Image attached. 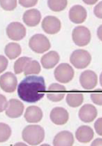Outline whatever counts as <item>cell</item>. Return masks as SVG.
Returning a JSON list of instances; mask_svg holds the SVG:
<instances>
[{"mask_svg":"<svg viewBox=\"0 0 102 146\" xmlns=\"http://www.w3.org/2000/svg\"><path fill=\"white\" fill-rule=\"evenodd\" d=\"M46 92L44 78L41 76H27L18 85L17 94L19 98L28 103H35L40 101Z\"/></svg>","mask_w":102,"mask_h":146,"instance_id":"6da1fadb","label":"cell"},{"mask_svg":"<svg viewBox=\"0 0 102 146\" xmlns=\"http://www.w3.org/2000/svg\"><path fill=\"white\" fill-rule=\"evenodd\" d=\"M22 137L29 145H37L44 140L45 131L39 125H29L24 129Z\"/></svg>","mask_w":102,"mask_h":146,"instance_id":"7a4b0ae2","label":"cell"},{"mask_svg":"<svg viewBox=\"0 0 102 146\" xmlns=\"http://www.w3.org/2000/svg\"><path fill=\"white\" fill-rule=\"evenodd\" d=\"M29 46L32 50L37 54H43L51 47L48 38L41 34H37L32 37L29 40Z\"/></svg>","mask_w":102,"mask_h":146,"instance_id":"3957f363","label":"cell"},{"mask_svg":"<svg viewBox=\"0 0 102 146\" xmlns=\"http://www.w3.org/2000/svg\"><path fill=\"white\" fill-rule=\"evenodd\" d=\"M92 57L87 50L79 49L74 51L70 57V62L77 69H84L89 65Z\"/></svg>","mask_w":102,"mask_h":146,"instance_id":"277c9868","label":"cell"},{"mask_svg":"<svg viewBox=\"0 0 102 146\" xmlns=\"http://www.w3.org/2000/svg\"><path fill=\"white\" fill-rule=\"evenodd\" d=\"M72 40L77 46H86L89 44L91 40V34L87 27L79 26L74 29L72 34Z\"/></svg>","mask_w":102,"mask_h":146,"instance_id":"5b68a950","label":"cell"},{"mask_svg":"<svg viewBox=\"0 0 102 146\" xmlns=\"http://www.w3.org/2000/svg\"><path fill=\"white\" fill-rule=\"evenodd\" d=\"M55 77L57 81L62 83H68L72 80L74 76V71L68 64H59L55 70Z\"/></svg>","mask_w":102,"mask_h":146,"instance_id":"8992f818","label":"cell"},{"mask_svg":"<svg viewBox=\"0 0 102 146\" xmlns=\"http://www.w3.org/2000/svg\"><path fill=\"white\" fill-rule=\"evenodd\" d=\"M6 33L9 39L19 41L24 39L26 35V29L22 24L19 22H13L7 27Z\"/></svg>","mask_w":102,"mask_h":146,"instance_id":"52a82bcc","label":"cell"},{"mask_svg":"<svg viewBox=\"0 0 102 146\" xmlns=\"http://www.w3.org/2000/svg\"><path fill=\"white\" fill-rule=\"evenodd\" d=\"M17 80L14 74L6 72L0 76V87L6 93H13L16 90Z\"/></svg>","mask_w":102,"mask_h":146,"instance_id":"ba28073f","label":"cell"},{"mask_svg":"<svg viewBox=\"0 0 102 146\" xmlns=\"http://www.w3.org/2000/svg\"><path fill=\"white\" fill-rule=\"evenodd\" d=\"M60 21L55 16H48L43 19L41 27L45 33L48 34H55L61 29Z\"/></svg>","mask_w":102,"mask_h":146,"instance_id":"9c48e42d","label":"cell"},{"mask_svg":"<svg viewBox=\"0 0 102 146\" xmlns=\"http://www.w3.org/2000/svg\"><path fill=\"white\" fill-rule=\"evenodd\" d=\"M24 106L23 103L17 99H11L7 103L6 114L11 118H17L23 113Z\"/></svg>","mask_w":102,"mask_h":146,"instance_id":"30bf717a","label":"cell"},{"mask_svg":"<svg viewBox=\"0 0 102 146\" xmlns=\"http://www.w3.org/2000/svg\"><path fill=\"white\" fill-rule=\"evenodd\" d=\"M79 80L83 88L90 90L93 89L97 85L98 78L95 73L88 70L82 73Z\"/></svg>","mask_w":102,"mask_h":146,"instance_id":"8fae6325","label":"cell"},{"mask_svg":"<svg viewBox=\"0 0 102 146\" xmlns=\"http://www.w3.org/2000/svg\"><path fill=\"white\" fill-rule=\"evenodd\" d=\"M66 88L58 83H53L48 87L47 91V98L53 102H58L64 98Z\"/></svg>","mask_w":102,"mask_h":146,"instance_id":"7c38bea8","label":"cell"},{"mask_svg":"<svg viewBox=\"0 0 102 146\" xmlns=\"http://www.w3.org/2000/svg\"><path fill=\"white\" fill-rule=\"evenodd\" d=\"M87 13L86 9L82 6L75 5L70 9L69 18L71 21L75 24H81L85 21Z\"/></svg>","mask_w":102,"mask_h":146,"instance_id":"4fadbf2b","label":"cell"},{"mask_svg":"<svg viewBox=\"0 0 102 146\" xmlns=\"http://www.w3.org/2000/svg\"><path fill=\"white\" fill-rule=\"evenodd\" d=\"M97 116L96 108L90 104L84 105L79 112V116L80 120L84 123H91L95 119Z\"/></svg>","mask_w":102,"mask_h":146,"instance_id":"5bb4252c","label":"cell"},{"mask_svg":"<svg viewBox=\"0 0 102 146\" xmlns=\"http://www.w3.org/2000/svg\"><path fill=\"white\" fill-rule=\"evenodd\" d=\"M50 119L56 125L65 124L69 119V113L63 108L56 107L51 110Z\"/></svg>","mask_w":102,"mask_h":146,"instance_id":"9a60e30c","label":"cell"},{"mask_svg":"<svg viewBox=\"0 0 102 146\" xmlns=\"http://www.w3.org/2000/svg\"><path fill=\"white\" fill-rule=\"evenodd\" d=\"M74 142L73 134L71 132L63 131L56 135L53 140L55 146H71Z\"/></svg>","mask_w":102,"mask_h":146,"instance_id":"2e32d148","label":"cell"},{"mask_svg":"<svg viewBox=\"0 0 102 146\" xmlns=\"http://www.w3.org/2000/svg\"><path fill=\"white\" fill-rule=\"evenodd\" d=\"M41 18V13L36 9L27 10L23 15V21L27 26L35 27L40 23Z\"/></svg>","mask_w":102,"mask_h":146,"instance_id":"e0dca14e","label":"cell"},{"mask_svg":"<svg viewBox=\"0 0 102 146\" xmlns=\"http://www.w3.org/2000/svg\"><path fill=\"white\" fill-rule=\"evenodd\" d=\"M24 117L28 123H37L40 122L43 117V112L38 106H31L26 109Z\"/></svg>","mask_w":102,"mask_h":146,"instance_id":"ac0fdd59","label":"cell"},{"mask_svg":"<svg viewBox=\"0 0 102 146\" xmlns=\"http://www.w3.org/2000/svg\"><path fill=\"white\" fill-rule=\"evenodd\" d=\"M94 133L92 128L88 126H82L77 129L76 133L77 139L81 143H88L92 139Z\"/></svg>","mask_w":102,"mask_h":146,"instance_id":"d6986e66","label":"cell"},{"mask_svg":"<svg viewBox=\"0 0 102 146\" xmlns=\"http://www.w3.org/2000/svg\"><path fill=\"white\" fill-rule=\"evenodd\" d=\"M60 57L55 51H50L48 53L45 54L41 58V63L43 68L46 69H51L55 67L57 64Z\"/></svg>","mask_w":102,"mask_h":146,"instance_id":"ffe728a7","label":"cell"},{"mask_svg":"<svg viewBox=\"0 0 102 146\" xmlns=\"http://www.w3.org/2000/svg\"><path fill=\"white\" fill-rule=\"evenodd\" d=\"M22 52L20 46L19 44L11 42L6 45L5 48V52L10 60H14L19 57Z\"/></svg>","mask_w":102,"mask_h":146,"instance_id":"44dd1931","label":"cell"},{"mask_svg":"<svg viewBox=\"0 0 102 146\" xmlns=\"http://www.w3.org/2000/svg\"><path fill=\"white\" fill-rule=\"evenodd\" d=\"M84 101V96L82 93H69L66 96V102L68 105L72 108H76L82 105Z\"/></svg>","mask_w":102,"mask_h":146,"instance_id":"7402d4cb","label":"cell"},{"mask_svg":"<svg viewBox=\"0 0 102 146\" xmlns=\"http://www.w3.org/2000/svg\"><path fill=\"white\" fill-rule=\"evenodd\" d=\"M32 60L31 58L22 57L17 59L14 65V70L16 74H19L24 71L27 65Z\"/></svg>","mask_w":102,"mask_h":146,"instance_id":"603a6c76","label":"cell"},{"mask_svg":"<svg viewBox=\"0 0 102 146\" xmlns=\"http://www.w3.org/2000/svg\"><path fill=\"white\" fill-rule=\"evenodd\" d=\"M41 71L40 64L37 60H31L26 66L24 70V75H28L30 74H38Z\"/></svg>","mask_w":102,"mask_h":146,"instance_id":"cb8c5ba5","label":"cell"},{"mask_svg":"<svg viewBox=\"0 0 102 146\" xmlns=\"http://www.w3.org/2000/svg\"><path fill=\"white\" fill-rule=\"evenodd\" d=\"M11 135V129L8 124L0 123V142H4L9 139Z\"/></svg>","mask_w":102,"mask_h":146,"instance_id":"d4e9b609","label":"cell"},{"mask_svg":"<svg viewBox=\"0 0 102 146\" xmlns=\"http://www.w3.org/2000/svg\"><path fill=\"white\" fill-rule=\"evenodd\" d=\"M67 5V1H48V6L51 10L55 12L61 11L64 10Z\"/></svg>","mask_w":102,"mask_h":146,"instance_id":"484cf974","label":"cell"},{"mask_svg":"<svg viewBox=\"0 0 102 146\" xmlns=\"http://www.w3.org/2000/svg\"><path fill=\"white\" fill-rule=\"evenodd\" d=\"M1 8L6 11H13L17 7V1H0Z\"/></svg>","mask_w":102,"mask_h":146,"instance_id":"4316f807","label":"cell"},{"mask_svg":"<svg viewBox=\"0 0 102 146\" xmlns=\"http://www.w3.org/2000/svg\"><path fill=\"white\" fill-rule=\"evenodd\" d=\"M19 4L22 6L23 7H25V8H30V7H32V6H36L37 3H38V1H36V0H24V1H22V0H20V1H19Z\"/></svg>","mask_w":102,"mask_h":146,"instance_id":"83f0119b","label":"cell"},{"mask_svg":"<svg viewBox=\"0 0 102 146\" xmlns=\"http://www.w3.org/2000/svg\"><path fill=\"white\" fill-rule=\"evenodd\" d=\"M8 65V60L5 56L0 55V74L4 72Z\"/></svg>","mask_w":102,"mask_h":146,"instance_id":"f1b7e54d","label":"cell"},{"mask_svg":"<svg viewBox=\"0 0 102 146\" xmlns=\"http://www.w3.org/2000/svg\"><path fill=\"white\" fill-rule=\"evenodd\" d=\"M91 99L92 102L98 105L101 106L102 102H101V93H92L91 94Z\"/></svg>","mask_w":102,"mask_h":146,"instance_id":"f546056e","label":"cell"},{"mask_svg":"<svg viewBox=\"0 0 102 146\" xmlns=\"http://www.w3.org/2000/svg\"><path fill=\"white\" fill-rule=\"evenodd\" d=\"M7 100L6 97L0 94V113L3 112V111H5L6 108L7 106Z\"/></svg>","mask_w":102,"mask_h":146,"instance_id":"4dcf8cb0","label":"cell"},{"mask_svg":"<svg viewBox=\"0 0 102 146\" xmlns=\"http://www.w3.org/2000/svg\"><path fill=\"white\" fill-rule=\"evenodd\" d=\"M101 120H102L101 117L98 118V120L96 121L95 123V124H94V127H95V129L97 133L100 135H102V133H101Z\"/></svg>","mask_w":102,"mask_h":146,"instance_id":"1f68e13d","label":"cell"},{"mask_svg":"<svg viewBox=\"0 0 102 146\" xmlns=\"http://www.w3.org/2000/svg\"><path fill=\"white\" fill-rule=\"evenodd\" d=\"M94 13L98 18L101 19V2L98 4L94 8Z\"/></svg>","mask_w":102,"mask_h":146,"instance_id":"d6a6232c","label":"cell"},{"mask_svg":"<svg viewBox=\"0 0 102 146\" xmlns=\"http://www.w3.org/2000/svg\"><path fill=\"white\" fill-rule=\"evenodd\" d=\"M97 1V0H95V1H84V2L87 3V5H93V4H95V3Z\"/></svg>","mask_w":102,"mask_h":146,"instance_id":"836d02e7","label":"cell"}]
</instances>
